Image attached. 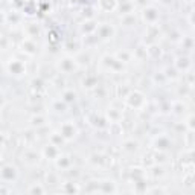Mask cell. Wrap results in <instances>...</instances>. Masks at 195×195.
<instances>
[{
  "label": "cell",
  "mask_w": 195,
  "mask_h": 195,
  "mask_svg": "<svg viewBox=\"0 0 195 195\" xmlns=\"http://www.w3.org/2000/svg\"><path fill=\"white\" fill-rule=\"evenodd\" d=\"M29 192H32V194H35V192H40V194H43V192H44V189H43V187H40V186H32V187L29 189Z\"/></svg>",
  "instance_id": "6da1fadb"
}]
</instances>
